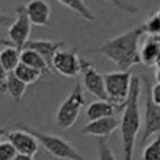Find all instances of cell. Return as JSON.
Here are the masks:
<instances>
[{
    "mask_svg": "<svg viewBox=\"0 0 160 160\" xmlns=\"http://www.w3.org/2000/svg\"><path fill=\"white\" fill-rule=\"evenodd\" d=\"M144 33H146L144 25H138L112 39H107L98 47L87 49V52L107 57L119 68V71H130L132 66L141 63V55L138 52V42Z\"/></svg>",
    "mask_w": 160,
    "mask_h": 160,
    "instance_id": "cell-1",
    "label": "cell"
},
{
    "mask_svg": "<svg viewBox=\"0 0 160 160\" xmlns=\"http://www.w3.org/2000/svg\"><path fill=\"white\" fill-rule=\"evenodd\" d=\"M140 96H141V77H132L130 94L126 102V108L121 118V137H122V157L124 160H133V149L137 135L141 127V116H140Z\"/></svg>",
    "mask_w": 160,
    "mask_h": 160,
    "instance_id": "cell-2",
    "label": "cell"
},
{
    "mask_svg": "<svg viewBox=\"0 0 160 160\" xmlns=\"http://www.w3.org/2000/svg\"><path fill=\"white\" fill-rule=\"evenodd\" d=\"M18 127L21 129H25V130H30L41 143V146L49 152L52 154L55 158H61V160H90L88 157H85L83 154H80L68 140L58 137V135H52V133H44V132H39L24 122H18Z\"/></svg>",
    "mask_w": 160,
    "mask_h": 160,
    "instance_id": "cell-3",
    "label": "cell"
},
{
    "mask_svg": "<svg viewBox=\"0 0 160 160\" xmlns=\"http://www.w3.org/2000/svg\"><path fill=\"white\" fill-rule=\"evenodd\" d=\"M83 105H85L83 87H82V83H75L71 94L60 104V107L57 110V115H55L57 124L61 129H71L75 124Z\"/></svg>",
    "mask_w": 160,
    "mask_h": 160,
    "instance_id": "cell-4",
    "label": "cell"
},
{
    "mask_svg": "<svg viewBox=\"0 0 160 160\" xmlns=\"http://www.w3.org/2000/svg\"><path fill=\"white\" fill-rule=\"evenodd\" d=\"M104 77H105V88H107L108 101L116 104L124 112L126 102L130 94L133 74L130 71H115V72L104 74Z\"/></svg>",
    "mask_w": 160,
    "mask_h": 160,
    "instance_id": "cell-5",
    "label": "cell"
},
{
    "mask_svg": "<svg viewBox=\"0 0 160 160\" xmlns=\"http://www.w3.org/2000/svg\"><path fill=\"white\" fill-rule=\"evenodd\" d=\"M32 32V21L27 14L25 5L16 8V19L8 28V39H2V44H13L18 49H24L25 42L30 39Z\"/></svg>",
    "mask_w": 160,
    "mask_h": 160,
    "instance_id": "cell-6",
    "label": "cell"
},
{
    "mask_svg": "<svg viewBox=\"0 0 160 160\" xmlns=\"http://www.w3.org/2000/svg\"><path fill=\"white\" fill-rule=\"evenodd\" d=\"M82 77H83V87L88 93H91L98 99L108 101L104 74H101L94 68V64L85 58H82Z\"/></svg>",
    "mask_w": 160,
    "mask_h": 160,
    "instance_id": "cell-7",
    "label": "cell"
},
{
    "mask_svg": "<svg viewBox=\"0 0 160 160\" xmlns=\"http://www.w3.org/2000/svg\"><path fill=\"white\" fill-rule=\"evenodd\" d=\"M53 69L69 78H75L82 74V57H78L77 49H61L53 58Z\"/></svg>",
    "mask_w": 160,
    "mask_h": 160,
    "instance_id": "cell-8",
    "label": "cell"
},
{
    "mask_svg": "<svg viewBox=\"0 0 160 160\" xmlns=\"http://www.w3.org/2000/svg\"><path fill=\"white\" fill-rule=\"evenodd\" d=\"M2 137L11 141V144L16 148L19 154H28V155H36L38 149L41 146L39 140L25 129H16V130H2Z\"/></svg>",
    "mask_w": 160,
    "mask_h": 160,
    "instance_id": "cell-9",
    "label": "cell"
},
{
    "mask_svg": "<svg viewBox=\"0 0 160 160\" xmlns=\"http://www.w3.org/2000/svg\"><path fill=\"white\" fill-rule=\"evenodd\" d=\"M160 133V105H157L149 91L146 93V107H144V129L141 135V143L144 144L152 135Z\"/></svg>",
    "mask_w": 160,
    "mask_h": 160,
    "instance_id": "cell-10",
    "label": "cell"
},
{
    "mask_svg": "<svg viewBox=\"0 0 160 160\" xmlns=\"http://www.w3.org/2000/svg\"><path fill=\"white\" fill-rule=\"evenodd\" d=\"M119 126H121V119H118L116 116H108V118L88 121V124H85L80 132L83 135H93L98 138H108Z\"/></svg>",
    "mask_w": 160,
    "mask_h": 160,
    "instance_id": "cell-11",
    "label": "cell"
},
{
    "mask_svg": "<svg viewBox=\"0 0 160 160\" xmlns=\"http://www.w3.org/2000/svg\"><path fill=\"white\" fill-rule=\"evenodd\" d=\"M64 46H66V42H64V41L28 39V41L25 42V46H24V47L36 50V52H38V53H39V55L47 61V64L53 69V58H55V55H57V52H58V50L64 49Z\"/></svg>",
    "mask_w": 160,
    "mask_h": 160,
    "instance_id": "cell-12",
    "label": "cell"
},
{
    "mask_svg": "<svg viewBox=\"0 0 160 160\" xmlns=\"http://www.w3.org/2000/svg\"><path fill=\"white\" fill-rule=\"evenodd\" d=\"M2 93L8 94L14 102H22L24 96H25V90H27V83L16 75V72H10V74H3L2 72Z\"/></svg>",
    "mask_w": 160,
    "mask_h": 160,
    "instance_id": "cell-13",
    "label": "cell"
},
{
    "mask_svg": "<svg viewBox=\"0 0 160 160\" xmlns=\"http://www.w3.org/2000/svg\"><path fill=\"white\" fill-rule=\"evenodd\" d=\"M27 8V14L32 21L33 25L38 27H47L50 24V5L46 0H30L25 5Z\"/></svg>",
    "mask_w": 160,
    "mask_h": 160,
    "instance_id": "cell-14",
    "label": "cell"
},
{
    "mask_svg": "<svg viewBox=\"0 0 160 160\" xmlns=\"http://www.w3.org/2000/svg\"><path fill=\"white\" fill-rule=\"evenodd\" d=\"M122 112L116 104H113L112 101H104V99H98L94 102H91L87 108V119L88 121H94V119H101V118H108V116H116V113Z\"/></svg>",
    "mask_w": 160,
    "mask_h": 160,
    "instance_id": "cell-15",
    "label": "cell"
},
{
    "mask_svg": "<svg viewBox=\"0 0 160 160\" xmlns=\"http://www.w3.org/2000/svg\"><path fill=\"white\" fill-rule=\"evenodd\" d=\"M21 64V49L13 44H3L0 50V66L3 74L14 72L16 68Z\"/></svg>",
    "mask_w": 160,
    "mask_h": 160,
    "instance_id": "cell-16",
    "label": "cell"
},
{
    "mask_svg": "<svg viewBox=\"0 0 160 160\" xmlns=\"http://www.w3.org/2000/svg\"><path fill=\"white\" fill-rule=\"evenodd\" d=\"M21 61L25 63V64H28V66H32V68H35V69H38L44 77L52 74V68H50V66L47 64V61H46L36 50H33V49L24 47V49L21 50Z\"/></svg>",
    "mask_w": 160,
    "mask_h": 160,
    "instance_id": "cell-17",
    "label": "cell"
},
{
    "mask_svg": "<svg viewBox=\"0 0 160 160\" xmlns=\"http://www.w3.org/2000/svg\"><path fill=\"white\" fill-rule=\"evenodd\" d=\"M141 55V63H144L146 66H157V61L160 58V44L158 41L151 36L141 47L140 50Z\"/></svg>",
    "mask_w": 160,
    "mask_h": 160,
    "instance_id": "cell-18",
    "label": "cell"
},
{
    "mask_svg": "<svg viewBox=\"0 0 160 160\" xmlns=\"http://www.w3.org/2000/svg\"><path fill=\"white\" fill-rule=\"evenodd\" d=\"M58 2H60L63 7H66V8L72 10L74 13H77L78 16H82V19H85V21L93 22V21L96 19L94 13L88 8V5L83 2V0H58Z\"/></svg>",
    "mask_w": 160,
    "mask_h": 160,
    "instance_id": "cell-19",
    "label": "cell"
},
{
    "mask_svg": "<svg viewBox=\"0 0 160 160\" xmlns=\"http://www.w3.org/2000/svg\"><path fill=\"white\" fill-rule=\"evenodd\" d=\"M14 72H16V75L22 80V82H25L27 85H32V83L38 82L41 77H44L38 69H35V68H32V66H28V64H25V63H22V61H21V64L16 68Z\"/></svg>",
    "mask_w": 160,
    "mask_h": 160,
    "instance_id": "cell-20",
    "label": "cell"
},
{
    "mask_svg": "<svg viewBox=\"0 0 160 160\" xmlns=\"http://www.w3.org/2000/svg\"><path fill=\"white\" fill-rule=\"evenodd\" d=\"M141 160H160V133H157V137L149 144H146Z\"/></svg>",
    "mask_w": 160,
    "mask_h": 160,
    "instance_id": "cell-21",
    "label": "cell"
},
{
    "mask_svg": "<svg viewBox=\"0 0 160 160\" xmlns=\"http://www.w3.org/2000/svg\"><path fill=\"white\" fill-rule=\"evenodd\" d=\"M143 25H144V30L149 36H157L160 33V14L158 13L152 14L151 18H148V21Z\"/></svg>",
    "mask_w": 160,
    "mask_h": 160,
    "instance_id": "cell-22",
    "label": "cell"
},
{
    "mask_svg": "<svg viewBox=\"0 0 160 160\" xmlns=\"http://www.w3.org/2000/svg\"><path fill=\"white\" fill-rule=\"evenodd\" d=\"M16 155H18L16 148L11 144V141L3 138V141L0 143V160H14Z\"/></svg>",
    "mask_w": 160,
    "mask_h": 160,
    "instance_id": "cell-23",
    "label": "cell"
},
{
    "mask_svg": "<svg viewBox=\"0 0 160 160\" xmlns=\"http://www.w3.org/2000/svg\"><path fill=\"white\" fill-rule=\"evenodd\" d=\"M105 2L112 3L113 7L119 8L121 11H124L127 14H137L138 13V7L133 5V3H130V2H126V0H105Z\"/></svg>",
    "mask_w": 160,
    "mask_h": 160,
    "instance_id": "cell-24",
    "label": "cell"
},
{
    "mask_svg": "<svg viewBox=\"0 0 160 160\" xmlns=\"http://www.w3.org/2000/svg\"><path fill=\"white\" fill-rule=\"evenodd\" d=\"M99 160H116L112 148L107 143V138H99Z\"/></svg>",
    "mask_w": 160,
    "mask_h": 160,
    "instance_id": "cell-25",
    "label": "cell"
},
{
    "mask_svg": "<svg viewBox=\"0 0 160 160\" xmlns=\"http://www.w3.org/2000/svg\"><path fill=\"white\" fill-rule=\"evenodd\" d=\"M143 80L146 82V87H148V91H149V94H151V98H152V101L157 104V105H160V82H157L152 88H149V80H148V77H143Z\"/></svg>",
    "mask_w": 160,
    "mask_h": 160,
    "instance_id": "cell-26",
    "label": "cell"
},
{
    "mask_svg": "<svg viewBox=\"0 0 160 160\" xmlns=\"http://www.w3.org/2000/svg\"><path fill=\"white\" fill-rule=\"evenodd\" d=\"M33 157H35V155H28V154H19V152H18V155L14 157V160H35Z\"/></svg>",
    "mask_w": 160,
    "mask_h": 160,
    "instance_id": "cell-27",
    "label": "cell"
},
{
    "mask_svg": "<svg viewBox=\"0 0 160 160\" xmlns=\"http://www.w3.org/2000/svg\"><path fill=\"white\" fill-rule=\"evenodd\" d=\"M155 80L160 82V64H157V69H155Z\"/></svg>",
    "mask_w": 160,
    "mask_h": 160,
    "instance_id": "cell-28",
    "label": "cell"
},
{
    "mask_svg": "<svg viewBox=\"0 0 160 160\" xmlns=\"http://www.w3.org/2000/svg\"><path fill=\"white\" fill-rule=\"evenodd\" d=\"M154 38H155V39H157V41H158V44H160V33H158V35H157V36H154Z\"/></svg>",
    "mask_w": 160,
    "mask_h": 160,
    "instance_id": "cell-29",
    "label": "cell"
},
{
    "mask_svg": "<svg viewBox=\"0 0 160 160\" xmlns=\"http://www.w3.org/2000/svg\"><path fill=\"white\" fill-rule=\"evenodd\" d=\"M157 13H158V14H160V10H158V11H157Z\"/></svg>",
    "mask_w": 160,
    "mask_h": 160,
    "instance_id": "cell-30",
    "label": "cell"
}]
</instances>
